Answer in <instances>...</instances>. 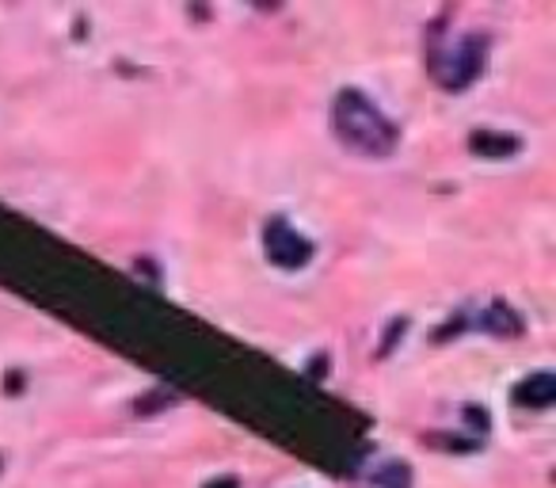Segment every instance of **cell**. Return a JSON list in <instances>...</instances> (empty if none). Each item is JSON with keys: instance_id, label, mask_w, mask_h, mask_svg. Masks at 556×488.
Instances as JSON below:
<instances>
[{"instance_id": "cell-4", "label": "cell", "mask_w": 556, "mask_h": 488, "mask_svg": "<svg viewBox=\"0 0 556 488\" xmlns=\"http://www.w3.org/2000/svg\"><path fill=\"white\" fill-rule=\"evenodd\" d=\"M553 397H556L553 374H533L530 381H522V386H518V401L533 404V409H545V404L553 401Z\"/></svg>"}, {"instance_id": "cell-1", "label": "cell", "mask_w": 556, "mask_h": 488, "mask_svg": "<svg viewBox=\"0 0 556 488\" xmlns=\"http://www.w3.org/2000/svg\"><path fill=\"white\" fill-rule=\"evenodd\" d=\"M332 123H336V134L340 141H348L351 149L366 157H386L396 149V126L386 118V111L374 108L358 88H348L340 92L332 108Z\"/></svg>"}, {"instance_id": "cell-2", "label": "cell", "mask_w": 556, "mask_h": 488, "mask_svg": "<svg viewBox=\"0 0 556 488\" xmlns=\"http://www.w3.org/2000/svg\"><path fill=\"white\" fill-rule=\"evenodd\" d=\"M484 62H488L484 35H457V39H450L442 50H434L431 73L446 92H462V88H469L472 80L480 77Z\"/></svg>"}, {"instance_id": "cell-5", "label": "cell", "mask_w": 556, "mask_h": 488, "mask_svg": "<svg viewBox=\"0 0 556 488\" xmlns=\"http://www.w3.org/2000/svg\"><path fill=\"white\" fill-rule=\"evenodd\" d=\"M484 325L492 328V333H507V336H515V333H518V321L510 317V310H507V305H495V310L484 317Z\"/></svg>"}, {"instance_id": "cell-3", "label": "cell", "mask_w": 556, "mask_h": 488, "mask_svg": "<svg viewBox=\"0 0 556 488\" xmlns=\"http://www.w3.org/2000/svg\"><path fill=\"white\" fill-rule=\"evenodd\" d=\"M263 245H267L270 264L287 267V272H298V267H305L313 260V245L305 237H298L294 225L282 222V217H275V222L267 225V233H263Z\"/></svg>"}]
</instances>
